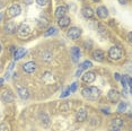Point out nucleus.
Wrapping results in <instances>:
<instances>
[{
    "label": "nucleus",
    "mask_w": 132,
    "mask_h": 131,
    "mask_svg": "<svg viewBox=\"0 0 132 131\" xmlns=\"http://www.w3.org/2000/svg\"><path fill=\"white\" fill-rule=\"evenodd\" d=\"M81 95L84 98L88 101H96L101 95V91L95 86H89V87H86L81 91Z\"/></svg>",
    "instance_id": "nucleus-1"
},
{
    "label": "nucleus",
    "mask_w": 132,
    "mask_h": 131,
    "mask_svg": "<svg viewBox=\"0 0 132 131\" xmlns=\"http://www.w3.org/2000/svg\"><path fill=\"white\" fill-rule=\"evenodd\" d=\"M122 49L119 46H112L111 49L109 50V58L111 60H119V59L122 58Z\"/></svg>",
    "instance_id": "nucleus-2"
},
{
    "label": "nucleus",
    "mask_w": 132,
    "mask_h": 131,
    "mask_svg": "<svg viewBox=\"0 0 132 131\" xmlns=\"http://www.w3.org/2000/svg\"><path fill=\"white\" fill-rule=\"evenodd\" d=\"M120 96H121V95H120V92H119L116 88L110 89V91H109V94H107V98H109V101H110V102H112V103L119 102Z\"/></svg>",
    "instance_id": "nucleus-3"
},
{
    "label": "nucleus",
    "mask_w": 132,
    "mask_h": 131,
    "mask_svg": "<svg viewBox=\"0 0 132 131\" xmlns=\"http://www.w3.org/2000/svg\"><path fill=\"white\" fill-rule=\"evenodd\" d=\"M14 100H15V96H14V94L11 93L10 89H5V91L1 93V101L2 102L11 103V102H14Z\"/></svg>",
    "instance_id": "nucleus-4"
},
{
    "label": "nucleus",
    "mask_w": 132,
    "mask_h": 131,
    "mask_svg": "<svg viewBox=\"0 0 132 131\" xmlns=\"http://www.w3.org/2000/svg\"><path fill=\"white\" fill-rule=\"evenodd\" d=\"M80 35H81V29L78 27H71L67 32V36L70 40H77V38H79Z\"/></svg>",
    "instance_id": "nucleus-5"
},
{
    "label": "nucleus",
    "mask_w": 132,
    "mask_h": 131,
    "mask_svg": "<svg viewBox=\"0 0 132 131\" xmlns=\"http://www.w3.org/2000/svg\"><path fill=\"white\" fill-rule=\"evenodd\" d=\"M31 33V27L27 25V24H22V25L18 27V35L19 36H22V37H24V36H27V35Z\"/></svg>",
    "instance_id": "nucleus-6"
},
{
    "label": "nucleus",
    "mask_w": 132,
    "mask_h": 131,
    "mask_svg": "<svg viewBox=\"0 0 132 131\" xmlns=\"http://www.w3.org/2000/svg\"><path fill=\"white\" fill-rule=\"evenodd\" d=\"M23 70L27 73H33L35 70H36V63L33 61L26 62L25 64H23Z\"/></svg>",
    "instance_id": "nucleus-7"
},
{
    "label": "nucleus",
    "mask_w": 132,
    "mask_h": 131,
    "mask_svg": "<svg viewBox=\"0 0 132 131\" xmlns=\"http://www.w3.org/2000/svg\"><path fill=\"white\" fill-rule=\"evenodd\" d=\"M8 11H9V16L10 17H16V16H19V15H20V11H22V9H20V6L19 5L14 4L13 6H10V8L8 9Z\"/></svg>",
    "instance_id": "nucleus-8"
},
{
    "label": "nucleus",
    "mask_w": 132,
    "mask_h": 131,
    "mask_svg": "<svg viewBox=\"0 0 132 131\" xmlns=\"http://www.w3.org/2000/svg\"><path fill=\"white\" fill-rule=\"evenodd\" d=\"M92 56H93V59L96 61H98V62H102L104 60V52L102 51V50H95V51H93L92 53Z\"/></svg>",
    "instance_id": "nucleus-9"
},
{
    "label": "nucleus",
    "mask_w": 132,
    "mask_h": 131,
    "mask_svg": "<svg viewBox=\"0 0 132 131\" xmlns=\"http://www.w3.org/2000/svg\"><path fill=\"white\" fill-rule=\"evenodd\" d=\"M86 118H87L86 110L85 109H79V110H78L77 113H76V120L78 122H82V121L86 120Z\"/></svg>",
    "instance_id": "nucleus-10"
},
{
    "label": "nucleus",
    "mask_w": 132,
    "mask_h": 131,
    "mask_svg": "<svg viewBox=\"0 0 132 131\" xmlns=\"http://www.w3.org/2000/svg\"><path fill=\"white\" fill-rule=\"evenodd\" d=\"M67 11H68V7H65V6H59V7L56 8V10H55V17L58 19L61 18V17L65 16Z\"/></svg>",
    "instance_id": "nucleus-11"
},
{
    "label": "nucleus",
    "mask_w": 132,
    "mask_h": 131,
    "mask_svg": "<svg viewBox=\"0 0 132 131\" xmlns=\"http://www.w3.org/2000/svg\"><path fill=\"white\" fill-rule=\"evenodd\" d=\"M81 14H82V16L87 19L93 18V16H94V10H93L89 6H86V7H84L81 9Z\"/></svg>",
    "instance_id": "nucleus-12"
},
{
    "label": "nucleus",
    "mask_w": 132,
    "mask_h": 131,
    "mask_svg": "<svg viewBox=\"0 0 132 131\" xmlns=\"http://www.w3.org/2000/svg\"><path fill=\"white\" fill-rule=\"evenodd\" d=\"M25 54H26V49H24V47H19V49L15 50V52H14V60L15 61L19 60V59H22Z\"/></svg>",
    "instance_id": "nucleus-13"
},
{
    "label": "nucleus",
    "mask_w": 132,
    "mask_h": 131,
    "mask_svg": "<svg viewBox=\"0 0 132 131\" xmlns=\"http://www.w3.org/2000/svg\"><path fill=\"white\" fill-rule=\"evenodd\" d=\"M96 13H97L100 18H106V17L109 16V10H107V8L104 7V6H100V7L97 8V10H96Z\"/></svg>",
    "instance_id": "nucleus-14"
},
{
    "label": "nucleus",
    "mask_w": 132,
    "mask_h": 131,
    "mask_svg": "<svg viewBox=\"0 0 132 131\" xmlns=\"http://www.w3.org/2000/svg\"><path fill=\"white\" fill-rule=\"evenodd\" d=\"M82 80L85 83H88V84H90L95 80V73L92 72V71H87L82 75Z\"/></svg>",
    "instance_id": "nucleus-15"
},
{
    "label": "nucleus",
    "mask_w": 132,
    "mask_h": 131,
    "mask_svg": "<svg viewBox=\"0 0 132 131\" xmlns=\"http://www.w3.org/2000/svg\"><path fill=\"white\" fill-rule=\"evenodd\" d=\"M71 56H72L73 62L79 61V59H80V50H79V47L73 46L72 49H71Z\"/></svg>",
    "instance_id": "nucleus-16"
},
{
    "label": "nucleus",
    "mask_w": 132,
    "mask_h": 131,
    "mask_svg": "<svg viewBox=\"0 0 132 131\" xmlns=\"http://www.w3.org/2000/svg\"><path fill=\"white\" fill-rule=\"evenodd\" d=\"M69 24H70V18L69 17H61V18H59V22H58V25L60 26L61 28H65L69 26Z\"/></svg>",
    "instance_id": "nucleus-17"
},
{
    "label": "nucleus",
    "mask_w": 132,
    "mask_h": 131,
    "mask_svg": "<svg viewBox=\"0 0 132 131\" xmlns=\"http://www.w3.org/2000/svg\"><path fill=\"white\" fill-rule=\"evenodd\" d=\"M18 95H19L20 98H23V100H27V98L29 97V93H28V91L25 87L18 88Z\"/></svg>",
    "instance_id": "nucleus-18"
},
{
    "label": "nucleus",
    "mask_w": 132,
    "mask_h": 131,
    "mask_svg": "<svg viewBox=\"0 0 132 131\" xmlns=\"http://www.w3.org/2000/svg\"><path fill=\"white\" fill-rule=\"evenodd\" d=\"M58 33V29L55 27H50L49 29H46L45 33H44V36L47 37V36H52V35H55Z\"/></svg>",
    "instance_id": "nucleus-19"
},
{
    "label": "nucleus",
    "mask_w": 132,
    "mask_h": 131,
    "mask_svg": "<svg viewBox=\"0 0 132 131\" xmlns=\"http://www.w3.org/2000/svg\"><path fill=\"white\" fill-rule=\"evenodd\" d=\"M92 66H93L92 61L86 60V61H84L82 63H80V64H79V69H80V70H85V69H88V68H90Z\"/></svg>",
    "instance_id": "nucleus-20"
},
{
    "label": "nucleus",
    "mask_w": 132,
    "mask_h": 131,
    "mask_svg": "<svg viewBox=\"0 0 132 131\" xmlns=\"http://www.w3.org/2000/svg\"><path fill=\"white\" fill-rule=\"evenodd\" d=\"M5 29H6V32H8V33H13V32H15V29H16V25H15L14 23H9L6 25Z\"/></svg>",
    "instance_id": "nucleus-21"
},
{
    "label": "nucleus",
    "mask_w": 132,
    "mask_h": 131,
    "mask_svg": "<svg viewBox=\"0 0 132 131\" xmlns=\"http://www.w3.org/2000/svg\"><path fill=\"white\" fill-rule=\"evenodd\" d=\"M127 106L128 105H127V103L125 102H121L119 104V106H118V112L119 113H123L125 110H127Z\"/></svg>",
    "instance_id": "nucleus-22"
},
{
    "label": "nucleus",
    "mask_w": 132,
    "mask_h": 131,
    "mask_svg": "<svg viewBox=\"0 0 132 131\" xmlns=\"http://www.w3.org/2000/svg\"><path fill=\"white\" fill-rule=\"evenodd\" d=\"M112 123H114V124H116V126H119V127L122 128L123 124H124V121H123L122 119H120V118H116V119H113Z\"/></svg>",
    "instance_id": "nucleus-23"
},
{
    "label": "nucleus",
    "mask_w": 132,
    "mask_h": 131,
    "mask_svg": "<svg viewBox=\"0 0 132 131\" xmlns=\"http://www.w3.org/2000/svg\"><path fill=\"white\" fill-rule=\"evenodd\" d=\"M120 130H121V127L116 126V124H114V123H111L110 131H120Z\"/></svg>",
    "instance_id": "nucleus-24"
},
{
    "label": "nucleus",
    "mask_w": 132,
    "mask_h": 131,
    "mask_svg": "<svg viewBox=\"0 0 132 131\" xmlns=\"http://www.w3.org/2000/svg\"><path fill=\"white\" fill-rule=\"evenodd\" d=\"M121 83H122V86H123V89H127L128 87V84H127V76H123L121 77Z\"/></svg>",
    "instance_id": "nucleus-25"
},
{
    "label": "nucleus",
    "mask_w": 132,
    "mask_h": 131,
    "mask_svg": "<svg viewBox=\"0 0 132 131\" xmlns=\"http://www.w3.org/2000/svg\"><path fill=\"white\" fill-rule=\"evenodd\" d=\"M77 86H78V84L77 83H73L72 85L69 87V91H70V93H73V92H76V89H77Z\"/></svg>",
    "instance_id": "nucleus-26"
},
{
    "label": "nucleus",
    "mask_w": 132,
    "mask_h": 131,
    "mask_svg": "<svg viewBox=\"0 0 132 131\" xmlns=\"http://www.w3.org/2000/svg\"><path fill=\"white\" fill-rule=\"evenodd\" d=\"M70 94H71V93H70V91H69V88H68V89H65V91H64L61 95H60V97H61V98H64V97H67L68 95H70Z\"/></svg>",
    "instance_id": "nucleus-27"
},
{
    "label": "nucleus",
    "mask_w": 132,
    "mask_h": 131,
    "mask_svg": "<svg viewBox=\"0 0 132 131\" xmlns=\"http://www.w3.org/2000/svg\"><path fill=\"white\" fill-rule=\"evenodd\" d=\"M36 2L38 6H45V5H47L49 0H36Z\"/></svg>",
    "instance_id": "nucleus-28"
},
{
    "label": "nucleus",
    "mask_w": 132,
    "mask_h": 131,
    "mask_svg": "<svg viewBox=\"0 0 132 131\" xmlns=\"http://www.w3.org/2000/svg\"><path fill=\"white\" fill-rule=\"evenodd\" d=\"M0 131H8V127L6 124H1L0 126Z\"/></svg>",
    "instance_id": "nucleus-29"
},
{
    "label": "nucleus",
    "mask_w": 132,
    "mask_h": 131,
    "mask_svg": "<svg viewBox=\"0 0 132 131\" xmlns=\"http://www.w3.org/2000/svg\"><path fill=\"white\" fill-rule=\"evenodd\" d=\"M114 78H115L116 80H119V81H120V79H121V76H120V73L116 72V73H114Z\"/></svg>",
    "instance_id": "nucleus-30"
},
{
    "label": "nucleus",
    "mask_w": 132,
    "mask_h": 131,
    "mask_svg": "<svg viewBox=\"0 0 132 131\" xmlns=\"http://www.w3.org/2000/svg\"><path fill=\"white\" fill-rule=\"evenodd\" d=\"M81 72H82V70L78 69V71H77V72H76V76H77V77H79L80 75H81Z\"/></svg>",
    "instance_id": "nucleus-31"
},
{
    "label": "nucleus",
    "mask_w": 132,
    "mask_h": 131,
    "mask_svg": "<svg viewBox=\"0 0 132 131\" xmlns=\"http://www.w3.org/2000/svg\"><path fill=\"white\" fill-rule=\"evenodd\" d=\"M127 1H128V0H119V2L121 5H125V4H127Z\"/></svg>",
    "instance_id": "nucleus-32"
},
{
    "label": "nucleus",
    "mask_w": 132,
    "mask_h": 131,
    "mask_svg": "<svg viewBox=\"0 0 132 131\" xmlns=\"http://www.w3.org/2000/svg\"><path fill=\"white\" fill-rule=\"evenodd\" d=\"M24 1L26 2L27 5H29V4H32V0H24Z\"/></svg>",
    "instance_id": "nucleus-33"
},
{
    "label": "nucleus",
    "mask_w": 132,
    "mask_h": 131,
    "mask_svg": "<svg viewBox=\"0 0 132 131\" xmlns=\"http://www.w3.org/2000/svg\"><path fill=\"white\" fill-rule=\"evenodd\" d=\"M2 17H4V13H0V22L2 20Z\"/></svg>",
    "instance_id": "nucleus-34"
},
{
    "label": "nucleus",
    "mask_w": 132,
    "mask_h": 131,
    "mask_svg": "<svg viewBox=\"0 0 132 131\" xmlns=\"http://www.w3.org/2000/svg\"><path fill=\"white\" fill-rule=\"evenodd\" d=\"M4 84V78H0V86Z\"/></svg>",
    "instance_id": "nucleus-35"
},
{
    "label": "nucleus",
    "mask_w": 132,
    "mask_h": 131,
    "mask_svg": "<svg viewBox=\"0 0 132 131\" xmlns=\"http://www.w3.org/2000/svg\"><path fill=\"white\" fill-rule=\"evenodd\" d=\"M128 40H129V41H131V33H129V35H128Z\"/></svg>",
    "instance_id": "nucleus-36"
},
{
    "label": "nucleus",
    "mask_w": 132,
    "mask_h": 131,
    "mask_svg": "<svg viewBox=\"0 0 132 131\" xmlns=\"http://www.w3.org/2000/svg\"><path fill=\"white\" fill-rule=\"evenodd\" d=\"M2 70V67H1V63H0V71Z\"/></svg>",
    "instance_id": "nucleus-37"
},
{
    "label": "nucleus",
    "mask_w": 132,
    "mask_h": 131,
    "mask_svg": "<svg viewBox=\"0 0 132 131\" xmlns=\"http://www.w3.org/2000/svg\"><path fill=\"white\" fill-rule=\"evenodd\" d=\"M1 50H2V47H1V44H0V52H1Z\"/></svg>",
    "instance_id": "nucleus-38"
},
{
    "label": "nucleus",
    "mask_w": 132,
    "mask_h": 131,
    "mask_svg": "<svg viewBox=\"0 0 132 131\" xmlns=\"http://www.w3.org/2000/svg\"><path fill=\"white\" fill-rule=\"evenodd\" d=\"M93 1H95V2H97V1H100V0H93Z\"/></svg>",
    "instance_id": "nucleus-39"
}]
</instances>
